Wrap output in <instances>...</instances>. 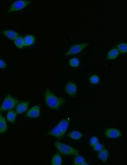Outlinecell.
I'll return each instance as SVG.
<instances>
[{"instance_id":"5b68a950","label":"cell","mask_w":127,"mask_h":165,"mask_svg":"<svg viewBox=\"0 0 127 165\" xmlns=\"http://www.w3.org/2000/svg\"><path fill=\"white\" fill-rule=\"evenodd\" d=\"M89 45V43H84L78 44L71 47L65 54V56L75 55L78 53L83 50Z\"/></svg>"},{"instance_id":"277c9868","label":"cell","mask_w":127,"mask_h":165,"mask_svg":"<svg viewBox=\"0 0 127 165\" xmlns=\"http://www.w3.org/2000/svg\"><path fill=\"white\" fill-rule=\"evenodd\" d=\"M20 101L12 96L8 95L5 97L2 105L0 108V112L11 110L18 105Z\"/></svg>"},{"instance_id":"6da1fadb","label":"cell","mask_w":127,"mask_h":165,"mask_svg":"<svg viewBox=\"0 0 127 165\" xmlns=\"http://www.w3.org/2000/svg\"><path fill=\"white\" fill-rule=\"evenodd\" d=\"M44 95L47 106L56 110L61 108L65 102V98L56 96L48 88L44 93Z\"/></svg>"},{"instance_id":"9a60e30c","label":"cell","mask_w":127,"mask_h":165,"mask_svg":"<svg viewBox=\"0 0 127 165\" xmlns=\"http://www.w3.org/2000/svg\"><path fill=\"white\" fill-rule=\"evenodd\" d=\"M73 164L75 165H89L86 161L85 158L79 155L76 156L74 159Z\"/></svg>"},{"instance_id":"44dd1931","label":"cell","mask_w":127,"mask_h":165,"mask_svg":"<svg viewBox=\"0 0 127 165\" xmlns=\"http://www.w3.org/2000/svg\"><path fill=\"white\" fill-rule=\"evenodd\" d=\"M69 63L71 67L74 68L78 67L80 64L79 59L75 58L70 59L69 61Z\"/></svg>"},{"instance_id":"4316f807","label":"cell","mask_w":127,"mask_h":165,"mask_svg":"<svg viewBox=\"0 0 127 165\" xmlns=\"http://www.w3.org/2000/svg\"><path fill=\"white\" fill-rule=\"evenodd\" d=\"M4 118L3 117L1 113H0V120H1Z\"/></svg>"},{"instance_id":"9c48e42d","label":"cell","mask_w":127,"mask_h":165,"mask_svg":"<svg viewBox=\"0 0 127 165\" xmlns=\"http://www.w3.org/2000/svg\"><path fill=\"white\" fill-rule=\"evenodd\" d=\"M40 110V106H39L33 107L27 112L26 116L30 118H37L39 116Z\"/></svg>"},{"instance_id":"8fae6325","label":"cell","mask_w":127,"mask_h":165,"mask_svg":"<svg viewBox=\"0 0 127 165\" xmlns=\"http://www.w3.org/2000/svg\"><path fill=\"white\" fill-rule=\"evenodd\" d=\"M109 152L107 148H104L99 152L98 158L104 163H105L107 160L109 156Z\"/></svg>"},{"instance_id":"3957f363","label":"cell","mask_w":127,"mask_h":165,"mask_svg":"<svg viewBox=\"0 0 127 165\" xmlns=\"http://www.w3.org/2000/svg\"><path fill=\"white\" fill-rule=\"evenodd\" d=\"M54 146L59 153L62 155L74 156L79 155L78 150L68 145L57 141L54 143Z\"/></svg>"},{"instance_id":"7402d4cb","label":"cell","mask_w":127,"mask_h":165,"mask_svg":"<svg viewBox=\"0 0 127 165\" xmlns=\"http://www.w3.org/2000/svg\"><path fill=\"white\" fill-rule=\"evenodd\" d=\"M127 46L126 43H122L118 45L117 48L119 52L122 53H125L127 52Z\"/></svg>"},{"instance_id":"484cf974","label":"cell","mask_w":127,"mask_h":165,"mask_svg":"<svg viewBox=\"0 0 127 165\" xmlns=\"http://www.w3.org/2000/svg\"><path fill=\"white\" fill-rule=\"evenodd\" d=\"M7 64L2 59H0V68H5L7 67Z\"/></svg>"},{"instance_id":"4fadbf2b","label":"cell","mask_w":127,"mask_h":165,"mask_svg":"<svg viewBox=\"0 0 127 165\" xmlns=\"http://www.w3.org/2000/svg\"><path fill=\"white\" fill-rule=\"evenodd\" d=\"M119 54V52L117 48L111 50L108 53L107 58L109 60H114L116 58Z\"/></svg>"},{"instance_id":"d6986e66","label":"cell","mask_w":127,"mask_h":165,"mask_svg":"<svg viewBox=\"0 0 127 165\" xmlns=\"http://www.w3.org/2000/svg\"><path fill=\"white\" fill-rule=\"evenodd\" d=\"M16 113L13 111L11 110L8 113L7 118L8 121L14 123L16 118Z\"/></svg>"},{"instance_id":"30bf717a","label":"cell","mask_w":127,"mask_h":165,"mask_svg":"<svg viewBox=\"0 0 127 165\" xmlns=\"http://www.w3.org/2000/svg\"><path fill=\"white\" fill-rule=\"evenodd\" d=\"M29 102L26 101L21 103L17 106L15 110L16 114H20L25 112L28 108Z\"/></svg>"},{"instance_id":"7a4b0ae2","label":"cell","mask_w":127,"mask_h":165,"mask_svg":"<svg viewBox=\"0 0 127 165\" xmlns=\"http://www.w3.org/2000/svg\"><path fill=\"white\" fill-rule=\"evenodd\" d=\"M70 120L69 118L62 120L56 127L49 132L48 134L58 139H62L68 129Z\"/></svg>"},{"instance_id":"2e32d148","label":"cell","mask_w":127,"mask_h":165,"mask_svg":"<svg viewBox=\"0 0 127 165\" xmlns=\"http://www.w3.org/2000/svg\"><path fill=\"white\" fill-rule=\"evenodd\" d=\"M24 46H28L32 45L35 42V38L34 36L29 35L24 38Z\"/></svg>"},{"instance_id":"ac0fdd59","label":"cell","mask_w":127,"mask_h":165,"mask_svg":"<svg viewBox=\"0 0 127 165\" xmlns=\"http://www.w3.org/2000/svg\"><path fill=\"white\" fill-rule=\"evenodd\" d=\"M14 43L17 46L20 48H23L24 46V38L21 36H19L14 40Z\"/></svg>"},{"instance_id":"5bb4252c","label":"cell","mask_w":127,"mask_h":165,"mask_svg":"<svg viewBox=\"0 0 127 165\" xmlns=\"http://www.w3.org/2000/svg\"><path fill=\"white\" fill-rule=\"evenodd\" d=\"M84 135V134H82L80 132L75 130L71 132L68 135V136L72 139L79 140L82 138Z\"/></svg>"},{"instance_id":"cb8c5ba5","label":"cell","mask_w":127,"mask_h":165,"mask_svg":"<svg viewBox=\"0 0 127 165\" xmlns=\"http://www.w3.org/2000/svg\"><path fill=\"white\" fill-rule=\"evenodd\" d=\"M93 147L94 150L98 152H100L105 148L103 145L99 142L97 143Z\"/></svg>"},{"instance_id":"7c38bea8","label":"cell","mask_w":127,"mask_h":165,"mask_svg":"<svg viewBox=\"0 0 127 165\" xmlns=\"http://www.w3.org/2000/svg\"><path fill=\"white\" fill-rule=\"evenodd\" d=\"M3 34L9 39L15 40L19 36V34L16 32L12 30H5L2 31Z\"/></svg>"},{"instance_id":"ffe728a7","label":"cell","mask_w":127,"mask_h":165,"mask_svg":"<svg viewBox=\"0 0 127 165\" xmlns=\"http://www.w3.org/2000/svg\"><path fill=\"white\" fill-rule=\"evenodd\" d=\"M7 129V125L6 121L4 118L0 120V134H3Z\"/></svg>"},{"instance_id":"d4e9b609","label":"cell","mask_w":127,"mask_h":165,"mask_svg":"<svg viewBox=\"0 0 127 165\" xmlns=\"http://www.w3.org/2000/svg\"><path fill=\"white\" fill-rule=\"evenodd\" d=\"M98 142V139L96 136H93L91 137L90 140V144L91 146L93 147Z\"/></svg>"},{"instance_id":"8992f818","label":"cell","mask_w":127,"mask_h":165,"mask_svg":"<svg viewBox=\"0 0 127 165\" xmlns=\"http://www.w3.org/2000/svg\"><path fill=\"white\" fill-rule=\"evenodd\" d=\"M31 2L30 1H18L14 2L8 10V12L16 11L23 9Z\"/></svg>"},{"instance_id":"ba28073f","label":"cell","mask_w":127,"mask_h":165,"mask_svg":"<svg viewBox=\"0 0 127 165\" xmlns=\"http://www.w3.org/2000/svg\"><path fill=\"white\" fill-rule=\"evenodd\" d=\"M104 134L107 137L111 139L118 138L122 135L120 131L115 128H110L107 129L105 131Z\"/></svg>"},{"instance_id":"e0dca14e","label":"cell","mask_w":127,"mask_h":165,"mask_svg":"<svg viewBox=\"0 0 127 165\" xmlns=\"http://www.w3.org/2000/svg\"><path fill=\"white\" fill-rule=\"evenodd\" d=\"M62 163V159L59 154H56L53 156L52 161V165H60Z\"/></svg>"},{"instance_id":"603a6c76","label":"cell","mask_w":127,"mask_h":165,"mask_svg":"<svg viewBox=\"0 0 127 165\" xmlns=\"http://www.w3.org/2000/svg\"><path fill=\"white\" fill-rule=\"evenodd\" d=\"M99 78L98 76L96 75H92L90 78V81L91 83L96 85L98 83Z\"/></svg>"},{"instance_id":"52a82bcc","label":"cell","mask_w":127,"mask_h":165,"mask_svg":"<svg viewBox=\"0 0 127 165\" xmlns=\"http://www.w3.org/2000/svg\"><path fill=\"white\" fill-rule=\"evenodd\" d=\"M77 87L76 85L73 82H69L66 84L65 91L71 97L75 96L77 93Z\"/></svg>"}]
</instances>
